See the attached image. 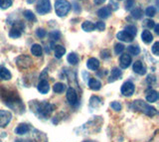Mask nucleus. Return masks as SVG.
<instances>
[{"label": "nucleus", "instance_id": "9", "mask_svg": "<svg viewBox=\"0 0 159 142\" xmlns=\"http://www.w3.org/2000/svg\"><path fill=\"white\" fill-rule=\"evenodd\" d=\"M131 56L128 55V54H122L120 58H119V66H120L121 69H127L131 65Z\"/></svg>", "mask_w": 159, "mask_h": 142}, {"label": "nucleus", "instance_id": "33", "mask_svg": "<svg viewBox=\"0 0 159 142\" xmlns=\"http://www.w3.org/2000/svg\"><path fill=\"white\" fill-rule=\"evenodd\" d=\"M49 37H50V39H52L54 41H58L59 39L61 38V33L59 31H53L49 34Z\"/></svg>", "mask_w": 159, "mask_h": 142}, {"label": "nucleus", "instance_id": "30", "mask_svg": "<svg viewBox=\"0 0 159 142\" xmlns=\"http://www.w3.org/2000/svg\"><path fill=\"white\" fill-rule=\"evenodd\" d=\"M23 15L28 21H36V17H35L34 13L31 10H25L23 12Z\"/></svg>", "mask_w": 159, "mask_h": 142}, {"label": "nucleus", "instance_id": "18", "mask_svg": "<svg viewBox=\"0 0 159 142\" xmlns=\"http://www.w3.org/2000/svg\"><path fill=\"white\" fill-rule=\"evenodd\" d=\"M89 89L93 91H99L102 87V82L98 80L93 78V79H89Z\"/></svg>", "mask_w": 159, "mask_h": 142}, {"label": "nucleus", "instance_id": "16", "mask_svg": "<svg viewBox=\"0 0 159 142\" xmlns=\"http://www.w3.org/2000/svg\"><path fill=\"white\" fill-rule=\"evenodd\" d=\"M30 130V127L28 124L26 123H20L16 128H15V133L18 134V135H24L28 133Z\"/></svg>", "mask_w": 159, "mask_h": 142}, {"label": "nucleus", "instance_id": "40", "mask_svg": "<svg viewBox=\"0 0 159 142\" xmlns=\"http://www.w3.org/2000/svg\"><path fill=\"white\" fill-rule=\"evenodd\" d=\"M134 6V0H127L125 2V9L126 10H130V9Z\"/></svg>", "mask_w": 159, "mask_h": 142}, {"label": "nucleus", "instance_id": "39", "mask_svg": "<svg viewBox=\"0 0 159 142\" xmlns=\"http://www.w3.org/2000/svg\"><path fill=\"white\" fill-rule=\"evenodd\" d=\"M94 28H97L98 31H103L104 29H106V24L103 22L99 21V22H97V24L94 25Z\"/></svg>", "mask_w": 159, "mask_h": 142}, {"label": "nucleus", "instance_id": "15", "mask_svg": "<svg viewBox=\"0 0 159 142\" xmlns=\"http://www.w3.org/2000/svg\"><path fill=\"white\" fill-rule=\"evenodd\" d=\"M87 67L92 71H97L99 68V61L96 58H89L87 61Z\"/></svg>", "mask_w": 159, "mask_h": 142}, {"label": "nucleus", "instance_id": "31", "mask_svg": "<svg viewBox=\"0 0 159 142\" xmlns=\"http://www.w3.org/2000/svg\"><path fill=\"white\" fill-rule=\"evenodd\" d=\"M142 15H143V13L140 8H134L131 11V16L134 19H140L142 17Z\"/></svg>", "mask_w": 159, "mask_h": 142}, {"label": "nucleus", "instance_id": "25", "mask_svg": "<svg viewBox=\"0 0 159 142\" xmlns=\"http://www.w3.org/2000/svg\"><path fill=\"white\" fill-rule=\"evenodd\" d=\"M82 28H83V30L86 32H92L96 29L94 28V24L91 21H84L82 25Z\"/></svg>", "mask_w": 159, "mask_h": 142}, {"label": "nucleus", "instance_id": "7", "mask_svg": "<svg viewBox=\"0 0 159 142\" xmlns=\"http://www.w3.org/2000/svg\"><path fill=\"white\" fill-rule=\"evenodd\" d=\"M134 91H135V87H134V85L131 82H125L121 86L120 89L121 94L124 96H131L134 94Z\"/></svg>", "mask_w": 159, "mask_h": 142}, {"label": "nucleus", "instance_id": "28", "mask_svg": "<svg viewBox=\"0 0 159 142\" xmlns=\"http://www.w3.org/2000/svg\"><path fill=\"white\" fill-rule=\"evenodd\" d=\"M12 0H0V8L3 9V10H6V9L10 8L12 6Z\"/></svg>", "mask_w": 159, "mask_h": 142}, {"label": "nucleus", "instance_id": "4", "mask_svg": "<svg viewBox=\"0 0 159 142\" xmlns=\"http://www.w3.org/2000/svg\"><path fill=\"white\" fill-rule=\"evenodd\" d=\"M36 10L40 15H45L51 11V2L50 0H38Z\"/></svg>", "mask_w": 159, "mask_h": 142}, {"label": "nucleus", "instance_id": "36", "mask_svg": "<svg viewBox=\"0 0 159 142\" xmlns=\"http://www.w3.org/2000/svg\"><path fill=\"white\" fill-rule=\"evenodd\" d=\"M144 25L148 27L149 29H151V28H154V26H155V22L151 20V19H146V20H144Z\"/></svg>", "mask_w": 159, "mask_h": 142}, {"label": "nucleus", "instance_id": "24", "mask_svg": "<svg viewBox=\"0 0 159 142\" xmlns=\"http://www.w3.org/2000/svg\"><path fill=\"white\" fill-rule=\"evenodd\" d=\"M67 60H68V62L70 64H71V65L75 66V65H77V64L79 63L80 58H79V56L77 55L76 53H70L68 55V57H67Z\"/></svg>", "mask_w": 159, "mask_h": 142}, {"label": "nucleus", "instance_id": "13", "mask_svg": "<svg viewBox=\"0 0 159 142\" xmlns=\"http://www.w3.org/2000/svg\"><path fill=\"white\" fill-rule=\"evenodd\" d=\"M116 38L118 39L119 41H122V42H125V43H130L133 41V37H131L130 35H128V34L125 32V31H120L116 34Z\"/></svg>", "mask_w": 159, "mask_h": 142}, {"label": "nucleus", "instance_id": "42", "mask_svg": "<svg viewBox=\"0 0 159 142\" xmlns=\"http://www.w3.org/2000/svg\"><path fill=\"white\" fill-rule=\"evenodd\" d=\"M109 4H111V5H112V6H113V10H114V11H116V10H117V8H118V5H117L116 3H114L113 1H111V2H109Z\"/></svg>", "mask_w": 159, "mask_h": 142}, {"label": "nucleus", "instance_id": "23", "mask_svg": "<svg viewBox=\"0 0 159 142\" xmlns=\"http://www.w3.org/2000/svg\"><path fill=\"white\" fill-rule=\"evenodd\" d=\"M158 100V92L156 91H150L146 95V100L148 102H155Z\"/></svg>", "mask_w": 159, "mask_h": 142}, {"label": "nucleus", "instance_id": "32", "mask_svg": "<svg viewBox=\"0 0 159 142\" xmlns=\"http://www.w3.org/2000/svg\"><path fill=\"white\" fill-rule=\"evenodd\" d=\"M145 14L148 17H154L156 15V8L154 6H148L145 10Z\"/></svg>", "mask_w": 159, "mask_h": 142}, {"label": "nucleus", "instance_id": "20", "mask_svg": "<svg viewBox=\"0 0 159 142\" xmlns=\"http://www.w3.org/2000/svg\"><path fill=\"white\" fill-rule=\"evenodd\" d=\"M141 39L144 43L146 44H150L153 41V35L151 34L150 31L148 30H143L141 33Z\"/></svg>", "mask_w": 159, "mask_h": 142}, {"label": "nucleus", "instance_id": "10", "mask_svg": "<svg viewBox=\"0 0 159 142\" xmlns=\"http://www.w3.org/2000/svg\"><path fill=\"white\" fill-rule=\"evenodd\" d=\"M67 100L72 105H76L78 104V95L73 87H69L67 91Z\"/></svg>", "mask_w": 159, "mask_h": 142}, {"label": "nucleus", "instance_id": "6", "mask_svg": "<svg viewBox=\"0 0 159 142\" xmlns=\"http://www.w3.org/2000/svg\"><path fill=\"white\" fill-rule=\"evenodd\" d=\"M11 119H12L11 112L8 111V110L0 109V127L7 126L10 123Z\"/></svg>", "mask_w": 159, "mask_h": 142}, {"label": "nucleus", "instance_id": "26", "mask_svg": "<svg viewBox=\"0 0 159 142\" xmlns=\"http://www.w3.org/2000/svg\"><path fill=\"white\" fill-rule=\"evenodd\" d=\"M53 90L55 92H57V94H62V92H64V91L66 90V85L62 84V82H56L53 87Z\"/></svg>", "mask_w": 159, "mask_h": 142}, {"label": "nucleus", "instance_id": "35", "mask_svg": "<svg viewBox=\"0 0 159 142\" xmlns=\"http://www.w3.org/2000/svg\"><path fill=\"white\" fill-rule=\"evenodd\" d=\"M46 35H47V32L45 31V29H43V28H38V29H37V31H36V36H37L38 38L42 39V38H44Z\"/></svg>", "mask_w": 159, "mask_h": 142}, {"label": "nucleus", "instance_id": "34", "mask_svg": "<svg viewBox=\"0 0 159 142\" xmlns=\"http://www.w3.org/2000/svg\"><path fill=\"white\" fill-rule=\"evenodd\" d=\"M124 51V46L123 44H116V46H114V53L116 54V55H119V54H121L122 52Z\"/></svg>", "mask_w": 159, "mask_h": 142}, {"label": "nucleus", "instance_id": "5", "mask_svg": "<svg viewBox=\"0 0 159 142\" xmlns=\"http://www.w3.org/2000/svg\"><path fill=\"white\" fill-rule=\"evenodd\" d=\"M24 28H25V25L23 24V22H21V21L16 22L13 25V27L11 28V30L9 31L10 38H13V39L20 38L22 35V31L24 30Z\"/></svg>", "mask_w": 159, "mask_h": 142}, {"label": "nucleus", "instance_id": "43", "mask_svg": "<svg viewBox=\"0 0 159 142\" xmlns=\"http://www.w3.org/2000/svg\"><path fill=\"white\" fill-rule=\"evenodd\" d=\"M154 28H155V33L158 34V33H159V26L157 25V24H155V26H154Z\"/></svg>", "mask_w": 159, "mask_h": 142}, {"label": "nucleus", "instance_id": "17", "mask_svg": "<svg viewBox=\"0 0 159 142\" xmlns=\"http://www.w3.org/2000/svg\"><path fill=\"white\" fill-rule=\"evenodd\" d=\"M12 75L8 69H6L3 66H0V79L3 81H9L11 80Z\"/></svg>", "mask_w": 159, "mask_h": 142}, {"label": "nucleus", "instance_id": "27", "mask_svg": "<svg viewBox=\"0 0 159 142\" xmlns=\"http://www.w3.org/2000/svg\"><path fill=\"white\" fill-rule=\"evenodd\" d=\"M124 31H125L128 35H130L131 37L134 38V36L136 35V33H137V29L135 26H133V25H128L125 27V29H124Z\"/></svg>", "mask_w": 159, "mask_h": 142}, {"label": "nucleus", "instance_id": "3", "mask_svg": "<svg viewBox=\"0 0 159 142\" xmlns=\"http://www.w3.org/2000/svg\"><path fill=\"white\" fill-rule=\"evenodd\" d=\"M38 112V114L40 116H43V117H47L50 114L52 113V111L54 110V105H52L49 102H39V104H36V109H35Z\"/></svg>", "mask_w": 159, "mask_h": 142}, {"label": "nucleus", "instance_id": "2", "mask_svg": "<svg viewBox=\"0 0 159 142\" xmlns=\"http://www.w3.org/2000/svg\"><path fill=\"white\" fill-rule=\"evenodd\" d=\"M71 3L68 0H56L55 2V11L59 17H65L71 10Z\"/></svg>", "mask_w": 159, "mask_h": 142}, {"label": "nucleus", "instance_id": "41", "mask_svg": "<svg viewBox=\"0 0 159 142\" xmlns=\"http://www.w3.org/2000/svg\"><path fill=\"white\" fill-rule=\"evenodd\" d=\"M106 1H107V0H93L94 4H97V5H101V4H103Z\"/></svg>", "mask_w": 159, "mask_h": 142}, {"label": "nucleus", "instance_id": "37", "mask_svg": "<svg viewBox=\"0 0 159 142\" xmlns=\"http://www.w3.org/2000/svg\"><path fill=\"white\" fill-rule=\"evenodd\" d=\"M111 109H113L114 110H116V111L121 110V104H119V102H117V101H112L111 104Z\"/></svg>", "mask_w": 159, "mask_h": 142}, {"label": "nucleus", "instance_id": "1", "mask_svg": "<svg viewBox=\"0 0 159 142\" xmlns=\"http://www.w3.org/2000/svg\"><path fill=\"white\" fill-rule=\"evenodd\" d=\"M132 109L143 112L144 114H146L148 116H154L157 114V110L155 107L151 106L150 104H148L147 102H145L142 100H136L132 102Z\"/></svg>", "mask_w": 159, "mask_h": 142}, {"label": "nucleus", "instance_id": "8", "mask_svg": "<svg viewBox=\"0 0 159 142\" xmlns=\"http://www.w3.org/2000/svg\"><path fill=\"white\" fill-rule=\"evenodd\" d=\"M16 63L19 68H22V69H27L29 68L30 66L32 65V60L31 58L26 56V55H21L19 56L17 59H16Z\"/></svg>", "mask_w": 159, "mask_h": 142}, {"label": "nucleus", "instance_id": "12", "mask_svg": "<svg viewBox=\"0 0 159 142\" xmlns=\"http://www.w3.org/2000/svg\"><path fill=\"white\" fill-rule=\"evenodd\" d=\"M97 14L101 19H107L109 16L111 15V8H109L108 6L102 7L101 9H98Z\"/></svg>", "mask_w": 159, "mask_h": 142}, {"label": "nucleus", "instance_id": "44", "mask_svg": "<svg viewBox=\"0 0 159 142\" xmlns=\"http://www.w3.org/2000/svg\"><path fill=\"white\" fill-rule=\"evenodd\" d=\"M34 1H35V0H27V3H28V4H32Z\"/></svg>", "mask_w": 159, "mask_h": 142}, {"label": "nucleus", "instance_id": "21", "mask_svg": "<svg viewBox=\"0 0 159 142\" xmlns=\"http://www.w3.org/2000/svg\"><path fill=\"white\" fill-rule=\"evenodd\" d=\"M31 53L35 57L42 56V53H43L42 46L39 45V44H34V45H32V47H31Z\"/></svg>", "mask_w": 159, "mask_h": 142}, {"label": "nucleus", "instance_id": "19", "mask_svg": "<svg viewBox=\"0 0 159 142\" xmlns=\"http://www.w3.org/2000/svg\"><path fill=\"white\" fill-rule=\"evenodd\" d=\"M121 75H122V73L118 68H113L111 70V77H109V81L108 82H111L118 80L119 78L121 77Z\"/></svg>", "mask_w": 159, "mask_h": 142}, {"label": "nucleus", "instance_id": "22", "mask_svg": "<svg viewBox=\"0 0 159 142\" xmlns=\"http://www.w3.org/2000/svg\"><path fill=\"white\" fill-rule=\"evenodd\" d=\"M54 50H55V57H56L57 59H61L65 54H66V49L61 45L55 46Z\"/></svg>", "mask_w": 159, "mask_h": 142}, {"label": "nucleus", "instance_id": "38", "mask_svg": "<svg viewBox=\"0 0 159 142\" xmlns=\"http://www.w3.org/2000/svg\"><path fill=\"white\" fill-rule=\"evenodd\" d=\"M152 53L155 56L159 55V42H155L152 46Z\"/></svg>", "mask_w": 159, "mask_h": 142}, {"label": "nucleus", "instance_id": "11", "mask_svg": "<svg viewBox=\"0 0 159 142\" xmlns=\"http://www.w3.org/2000/svg\"><path fill=\"white\" fill-rule=\"evenodd\" d=\"M132 69H133L134 73H136V74L140 75V76H143L146 74V68L143 65V63L141 61H136L135 63H133Z\"/></svg>", "mask_w": 159, "mask_h": 142}, {"label": "nucleus", "instance_id": "14", "mask_svg": "<svg viewBox=\"0 0 159 142\" xmlns=\"http://www.w3.org/2000/svg\"><path fill=\"white\" fill-rule=\"evenodd\" d=\"M38 91L41 92V94L45 95V94H48L49 91H50V86H49V82L46 80H42L41 82L38 84Z\"/></svg>", "mask_w": 159, "mask_h": 142}, {"label": "nucleus", "instance_id": "29", "mask_svg": "<svg viewBox=\"0 0 159 142\" xmlns=\"http://www.w3.org/2000/svg\"><path fill=\"white\" fill-rule=\"evenodd\" d=\"M127 51H128L129 54H131V55L137 56V55H139V53H140V48H139L138 46H133V45H131V46H129L127 48Z\"/></svg>", "mask_w": 159, "mask_h": 142}]
</instances>
